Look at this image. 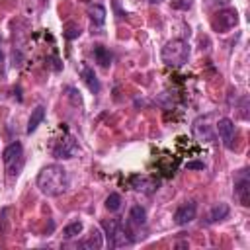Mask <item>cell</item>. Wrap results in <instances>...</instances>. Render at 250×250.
<instances>
[{"instance_id":"cell-13","label":"cell","mask_w":250,"mask_h":250,"mask_svg":"<svg viewBox=\"0 0 250 250\" xmlns=\"http://www.w3.org/2000/svg\"><path fill=\"white\" fill-rule=\"evenodd\" d=\"M43 119H45V105H37V107L31 111L29 119H27V129H25V133H27V135L35 133L37 127L43 123Z\"/></svg>"},{"instance_id":"cell-16","label":"cell","mask_w":250,"mask_h":250,"mask_svg":"<svg viewBox=\"0 0 250 250\" xmlns=\"http://www.w3.org/2000/svg\"><path fill=\"white\" fill-rule=\"evenodd\" d=\"M94 59H96V62H98L100 66H104V68H107V66L111 64V53H109V49H105L104 45H96V47H94Z\"/></svg>"},{"instance_id":"cell-8","label":"cell","mask_w":250,"mask_h":250,"mask_svg":"<svg viewBox=\"0 0 250 250\" xmlns=\"http://www.w3.org/2000/svg\"><path fill=\"white\" fill-rule=\"evenodd\" d=\"M217 133L225 145V148H234V135H236V129H234V123L232 119L229 117H221L217 121Z\"/></svg>"},{"instance_id":"cell-9","label":"cell","mask_w":250,"mask_h":250,"mask_svg":"<svg viewBox=\"0 0 250 250\" xmlns=\"http://www.w3.org/2000/svg\"><path fill=\"white\" fill-rule=\"evenodd\" d=\"M195 213H197L195 201H186V203H182V205L176 209V213H174V223L180 225V227H184V225H188V223H191V221L195 219Z\"/></svg>"},{"instance_id":"cell-5","label":"cell","mask_w":250,"mask_h":250,"mask_svg":"<svg viewBox=\"0 0 250 250\" xmlns=\"http://www.w3.org/2000/svg\"><path fill=\"white\" fill-rule=\"evenodd\" d=\"M51 152L55 158H72L78 152V143L70 133H64L59 141H55Z\"/></svg>"},{"instance_id":"cell-15","label":"cell","mask_w":250,"mask_h":250,"mask_svg":"<svg viewBox=\"0 0 250 250\" xmlns=\"http://www.w3.org/2000/svg\"><path fill=\"white\" fill-rule=\"evenodd\" d=\"M145 223H146V211H145V207L133 205L131 211H129V225H133V227H143Z\"/></svg>"},{"instance_id":"cell-7","label":"cell","mask_w":250,"mask_h":250,"mask_svg":"<svg viewBox=\"0 0 250 250\" xmlns=\"http://www.w3.org/2000/svg\"><path fill=\"white\" fill-rule=\"evenodd\" d=\"M236 23H238V14L232 8H225V10L217 12L215 18H213V29L215 31H221V33L232 29Z\"/></svg>"},{"instance_id":"cell-19","label":"cell","mask_w":250,"mask_h":250,"mask_svg":"<svg viewBox=\"0 0 250 250\" xmlns=\"http://www.w3.org/2000/svg\"><path fill=\"white\" fill-rule=\"evenodd\" d=\"M119 207H121V195L119 193H109L107 197H105V209L107 211H111V213H115V211H119Z\"/></svg>"},{"instance_id":"cell-2","label":"cell","mask_w":250,"mask_h":250,"mask_svg":"<svg viewBox=\"0 0 250 250\" xmlns=\"http://www.w3.org/2000/svg\"><path fill=\"white\" fill-rule=\"evenodd\" d=\"M160 59L166 66L172 68H180L188 62L189 59V43L186 39H170L162 51H160Z\"/></svg>"},{"instance_id":"cell-3","label":"cell","mask_w":250,"mask_h":250,"mask_svg":"<svg viewBox=\"0 0 250 250\" xmlns=\"http://www.w3.org/2000/svg\"><path fill=\"white\" fill-rule=\"evenodd\" d=\"M102 229L105 230V238L109 242L111 248H121V246H129L133 244V236L131 232L115 219H105L102 221Z\"/></svg>"},{"instance_id":"cell-17","label":"cell","mask_w":250,"mask_h":250,"mask_svg":"<svg viewBox=\"0 0 250 250\" xmlns=\"http://www.w3.org/2000/svg\"><path fill=\"white\" fill-rule=\"evenodd\" d=\"M88 14H90V18H92V21L96 25H102L105 21V8L102 4H90L88 6Z\"/></svg>"},{"instance_id":"cell-23","label":"cell","mask_w":250,"mask_h":250,"mask_svg":"<svg viewBox=\"0 0 250 250\" xmlns=\"http://www.w3.org/2000/svg\"><path fill=\"white\" fill-rule=\"evenodd\" d=\"M2 62H4V53H2V49H0V66H2Z\"/></svg>"},{"instance_id":"cell-21","label":"cell","mask_w":250,"mask_h":250,"mask_svg":"<svg viewBox=\"0 0 250 250\" xmlns=\"http://www.w3.org/2000/svg\"><path fill=\"white\" fill-rule=\"evenodd\" d=\"M80 35V27L78 25H66V31H64V37L66 39H74Z\"/></svg>"},{"instance_id":"cell-24","label":"cell","mask_w":250,"mask_h":250,"mask_svg":"<svg viewBox=\"0 0 250 250\" xmlns=\"http://www.w3.org/2000/svg\"><path fill=\"white\" fill-rule=\"evenodd\" d=\"M148 2H150V4H160L162 0H148Z\"/></svg>"},{"instance_id":"cell-20","label":"cell","mask_w":250,"mask_h":250,"mask_svg":"<svg viewBox=\"0 0 250 250\" xmlns=\"http://www.w3.org/2000/svg\"><path fill=\"white\" fill-rule=\"evenodd\" d=\"M193 6V0H172L174 10H189Z\"/></svg>"},{"instance_id":"cell-4","label":"cell","mask_w":250,"mask_h":250,"mask_svg":"<svg viewBox=\"0 0 250 250\" xmlns=\"http://www.w3.org/2000/svg\"><path fill=\"white\" fill-rule=\"evenodd\" d=\"M2 160H4V168L8 172V178H16L23 166V146L20 141L10 143L4 150H2Z\"/></svg>"},{"instance_id":"cell-10","label":"cell","mask_w":250,"mask_h":250,"mask_svg":"<svg viewBox=\"0 0 250 250\" xmlns=\"http://www.w3.org/2000/svg\"><path fill=\"white\" fill-rule=\"evenodd\" d=\"M131 188L137 189V191H143V193H152L156 188H158V182L154 178H148V176H133L131 178Z\"/></svg>"},{"instance_id":"cell-11","label":"cell","mask_w":250,"mask_h":250,"mask_svg":"<svg viewBox=\"0 0 250 250\" xmlns=\"http://www.w3.org/2000/svg\"><path fill=\"white\" fill-rule=\"evenodd\" d=\"M80 246H82V248H88V250H98V248H102V246H104V234H102V230H100L98 227H94V229L90 230L88 238H84V240L80 242Z\"/></svg>"},{"instance_id":"cell-6","label":"cell","mask_w":250,"mask_h":250,"mask_svg":"<svg viewBox=\"0 0 250 250\" xmlns=\"http://www.w3.org/2000/svg\"><path fill=\"white\" fill-rule=\"evenodd\" d=\"M234 195L240 201V205L248 207L250 205V176L248 168H242L234 176Z\"/></svg>"},{"instance_id":"cell-18","label":"cell","mask_w":250,"mask_h":250,"mask_svg":"<svg viewBox=\"0 0 250 250\" xmlns=\"http://www.w3.org/2000/svg\"><path fill=\"white\" fill-rule=\"evenodd\" d=\"M82 229H84L82 221H72V223H68V225L62 229V236H64V238H74V236H78V234L82 232Z\"/></svg>"},{"instance_id":"cell-12","label":"cell","mask_w":250,"mask_h":250,"mask_svg":"<svg viewBox=\"0 0 250 250\" xmlns=\"http://www.w3.org/2000/svg\"><path fill=\"white\" fill-rule=\"evenodd\" d=\"M80 74H82V78H84L88 90H90L92 94H100V82H98V76L94 74V70H92L86 62L80 66Z\"/></svg>"},{"instance_id":"cell-1","label":"cell","mask_w":250,"mask_h":250,"mask_svg":"<svg viewBox=\"0 0 250 250\" xmlns=\"http://www.w3.org/2000/svg\"><path fill=\"white\" fill-rule=\"evenodd\" d=\"M37 188L43 195L57 197L68 189V174L62 164H47L37 174Z\"/></svg>"},{"instance_id":"cell-14","label":"cell","mask_w":250,"mask_h":250,"mask_svg":"<svg viewBox=\"0 0 250 250\" xmlns=\"http://www.w3.org/2000/svg\"><path fill=\"white\" fill-rule=\"evenodd\" d=\"M229 213H230V209H229V205H227V203H217V205H213V207H211V211H209V215H207V223H209V225L219 223V221L227 219V217H229Z\"/></svg>"},{"instance_id":"cell-22","label":"cell","mask_w":250,"mask_h":250,"mask_svg":"<svg viewBox=\"0 0 250 250\" xmlns=\"http://www.w3.org/2000/svg\"><path fill=\"white\" fill-rule=\"evenodd\" d=\"M186 168H188V170H203L205 164H203V162H188Z\"/></svg>"}]
</instances>
